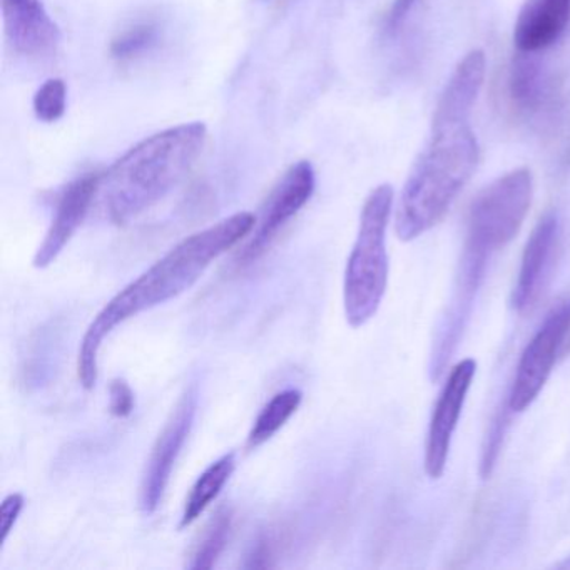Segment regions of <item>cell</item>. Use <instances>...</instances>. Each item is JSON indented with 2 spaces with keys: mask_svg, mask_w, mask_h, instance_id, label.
Returning a JSON list of instances; mask_svg holds the SVG:
<instances>
[{
  "mask_svg": "<svg viewBox=\"0 0 570 570\" xmlns=\"http://www.w3.org/2000/svg\"><path fill=\"white\" fill-rule=\"evenodd\" d=\"M253 213L228 216L179 242L135 282L112 296L86 330L78 353V376L86 390L95 389L99 376V353L105 340L122 323L188 292L219 256L252 235Z\"/></svg>",
  "mask_w": 570,
  "mask_h": 570,
  "instance_id": "obj_1",
  "label": "cell"
},
{
  "mask_svg": "<svg viewBox=\"0 0 570 570\" xmlns=\"http://www.w3.org/2000/svg\"><path fill=\"white\" fill-rule=\"evenodd\" d=\"M206 126L185 122L163 129L126 151L102 173L99 196L115 225H128L169 195L202 156Z\"/></svg>",
  "mask_w": 570,
  "mask_h": 570,
  "instance_id": "obj_2",
  "label": "cell"
},
{
  "mask_svg": "<svg viewBox=\"0 0 570 570\" xmlns=\"http://www.w3.org/2000/svg\"><path fill=\"white\" fill-rule=\"evenodd\" d=\"M480 149L469 122L432 126V136L403 186L395 232L413 242L442 222L479 165Z\"/></svg>",
  "mask_w": 570,
  "mask_h": 570,
  "instance_id": "obj_3",
  "label": "cell"
},
{
  "mask_svg": "<svg viewBox=\"0 0 570 570\" xmlns=\"http://www.w3.org/2000/svg\"><path fill=\"white\" fill-rule=\"evenodd\" d=\"M533 198L530 169L519 168L500 176L476 195L466 222L462 263V296L472 298L493 253L505 248L522 228Z\"/></svg>",
  "mask_w": 570,
  "mask_h": 570,
  "instance_id": "obj_4",
  "label": "cell"
},
{
  "mask_svg": "<svg viewBox=\"0 0 570 570\" xmlns=\"http://www.w3.org/2000/svg\"><path fill=\"white\" fill-rule=\"evenodd\" d=\"M393 209V188L380 185L370 193L360 213L358 235L346 263L343 306L353 328L368 323L379 312L389 285L386 229Z\"/></svg>",
  "mask_w": 570,
  "mask_h": 570,
  "instance_id": "obj_5",
  "label": "cell"
},
{
  "mask_svg": "<svg viewBox=\"0 0 570 570\" xmlns=\"http://www.w3.org/2000/svg\"><path fill=\"white\" fill-rule=\"evenodd\" d=\"M569 338L570 299H563L547 313L542 325L520 355L509 395L510 412H525L535 402Z\"/></svg>",
  "mask_w": 570,
  "mask_h": 570,
  "instance_id": "obj_6",
  "label": "cell"
},
{
  "mask_svg": "<svg viewBox=\"0 0 570 570\" xmlns=\"http://www.w3.org/2000/svg\"><path fill=\"white\" fill-rule=\"evenodd\" d=\"M316 175L312 163L298 161L282 176L269 193L262 215L256 218L248 245L236 258V266L245 268L262 258L278 238L286 225L308 205L315 193Z\"/></svg>",
  "mask_w": 570,
  "mask_h": 570,
  "instance_id": "obj_7",
  "label": "cell"
},
{
  "mask_svg": "<svg viewBox=\"0 0 570 570\" xmlns=\"http://www.w3.org/2000/svg\"><path fill=\"white\" fill-rule=\"evenodd\" d=\"M196 410H198V386L191 385L179 396L171 415L166 420L142 472L139 507L148 515L158 510L165 497L176 462L191 435Z\"/></svg>",
  "mask_w": 570,
  "mask_h": 570,
  "instance_id": "obj_8",
  "label": "cell"
},
{
  "mask_svg": "<svg viewBox=\"0 0 570 570\" xmlns=\"http://www.w3.org/2000/svg\"><path fill=\"white\" fill-rule=\"evenodd\" d=\"M475 373V360L465 358L456 363L436 400L425 445V472L432 480L440 479L445 472L453 433L459 425Z\"/></svg>",
  "mask_w": 570,
  "mask_h": 570,
  "instance_id": "obj_9",
  "label": "cell"
},
{
  "mask_svg": "<svg viewBox=\"0 0 570 570\" xmlns=\"http://www.w3.org/2000/svg\"><path fill=\"white\" fill-rule=\"evenodd\" d=\"M101 178L102 173H88L62 189L56 203L51 225L32 259L36 268H48L65 252L72 236L85 223L92 203L98 198Z\"/></svg>",
  "mask_w": 570,
  "mask_h": 570,
  "instance_id": "obj_10",
  "label": "cell"
},
{
  "mask_svg": "<svg viewBox=\"0 0 570 570\" xmlns=\"http://www.w3.org/2000/svg\"><path fill=\"white\" fill-rule=\"evenodd\" d=\"M560 242V222L556 213H547L537 223L532 235L527 239L520 262L519 278L513 288V308L527 312L535 305L540 293L546 288Z\"/></svg>",
  "mask_w": 570,
  "mask_h": 570,
  "instance_id": "obj_11",
  "label": "cell"
},
{
  "mask_svg": "<svg viewBox=\"0 0 570 570\" xmlns=\"http://www.w3.org/2000/svg\"><path fill=\"white\" fill-rule=\"evenodd\" d=\"M2 14L6 36L16 52L29 58L55 55L61 32L42 0H2Z\"/></svg>",
  "mask_w": 570,
  "mask_h": 570,
  "instance_id": "obj_12",
  "label": "cell"
},
{
  "mask_svg": "<svg viewBox=\"0 0 570 570\" xmlns=\"http://www.w3.org/2000/svg\"><path fill=\"white\" fill-rule=\"evenodd\" d=\"M487 58L480 49L470 51L453 71L439 102L432 126L469 122L470 112L485 81Z\"/></svg>",
  "mask_w": 570,
  "mask_h": 570,
  "instance_id": "obj_13",
  "label": "cell"
},
{
  "mask_svg": "<svg viewBox=\"0 0 570 570\" xmlns=\"http://www.w3.org/2000/svg\"><path fill=\"white\" fill-rule=\"evenodd\" d=\"M570 22V0H527L513 29V42L522 55L552 46Z\"/></svg>",
  "mask_w": 570,
  "mask_h": 570,
  "instance_id": "obj_14",
  "label": "cell"
},
{
  "mask_svg": "<svg viewBox=\"0 0 570 570\" xmlns=\"http://www.w3.org/2000/svg\"><path fill=\"white\" fill-rule=\"evenodd\" d=\"M236 469L235 453H225L218 460L212 463L191 487L188 499L183 509L181 520H179V529L193 525L205 510L218 499L226 483L232 479Z\"/></svg>",
  "mask_w": 570,
  "mask_h": 570,
  "instance_id": "obj_15",
  "label": "cell"
},
{
  "mask_svg": "<svg viewBox=\"0 0 570 570\" xmlns=\"http://www.w3.org/2000/svg\"><path fill=\"white\" fill-rule=\"evenodd\" d=\"M509 95L520 111L535 112L549 99V82L542 68L527 56H520L510 69Z\"/></svg>",
  "mask_w": 570,
  "mask_h": 570,
  "instance_id": "obj_16",
  "label": "cell"
},
{
  "mask_svg": "<svg viewBox=\"0 0 570 570\" xmlns=\"http://www.w3.org/2000/svg\"><path fill=\"white\" fill-rule=\"evenodd\" d=\"M303 402V393L296 389L283 390L272 396L268 403L263 406L262 412L256 416L252 430H249L246 446L249 450L258 449L263 443L272 440L288 420L298 412Z\"/></svg>",
  "mask_w": 570,
  "mask_h": 570,
  "instance_id": "obj_17",
  "label": "cell"
},
{
  "mask_svg": "<svg viewBox=\"0 0 570 570\" xmlns=\"http://www.w3.org/2000/svg\"><path fill=\"white\" fill-rule=\"evenodd\" d=\"M159 38H161V26H159L158 19L149 16V18L132 21L112 39V59L121 65L138 61L139 58H145L156 48Z\"/></svg>",
  "mask_w": 570,
  "mask_h": 570,
  "instance_id": "obj_18",
  "label": "cell"
},
{
  "mask_svg": "<svg viewBox=\"0 0 570 570\" xmlns=\"http://www.w3.org/2000/svg\"><path fill=\"white\" fill-rule=\"evenodd\" d=\"M233 529V513L229 509H219L203 530L198 543L191 553L189 569H213L219 556L225 552Z\"/></svg>",
  "mask_w": 570,
  "mask_h": 570,
  "instance_id": "obj_19",
  "label": "cell"
},
{
  "mask_svg": "<svg viewBox=\"0 0 570 570\" xmlns=\"http://www.w3.org/2000/svg\"><path fill=\"white\" fill-rule=\"evenodd\" d=\"M32 109L39 121L58 122L68 109V86L62 79L51 78L36 91Z\"/></svg>",
  "mask_w": 570,
  "mask_h": 570,
  "instance_id": "obj_20",
  "label": "cell"
},
{
  "mask_svg": "<svg viewBox=\"0 0 570 570\" xmlns=\"http://www.w3.org/2000/svg\"><path fill=\"white\" fill-rule=\"evenodd\" d=\"M135 410V393L126 380H112L109 386V413L116 419H128Z\"/></svg>",
  "mask_w": 570,
  "mask_h": 570,
  "instance_id": "obj_21",
  "label": "cell"
},
{
  "mask_svg": "<svg viewBox=\"0 0 570 570\" xmlns=\"http://www.w3.org/2000/svg\"><path fill=\"white\" fill-rule=\"evenodd\" d=\"M22 509H24V497H22V493L16 492L6 497L4 502L0 505V533H2L0 542L4 543L8 540L9 533L14 529Z\"/></svg>",
  "mask_w": 570,
  "mask_h": 570,
  "instance_id": "obj_22",
  "label": "cell"
},
{
  "mask_svg": "<svg viewBox=\"0 0 570 570\" xmlns=\"http://www.w3.org/2000/svg\"><path fill=\"white\" fill-rule=\"evenodd\" d=\"M246 569H266L273 567V559H275V542L269 537H263L255 547L252 553L246 557Z\"/></svg>",
  "mask_w": 570,
  "mask_h": 570,
  "instance_id": "obj_23",
  "label": "cell"
},
{
  "mask_svg": "<svg viewBox=\"0 0 570 570\" xmlns=\"http://www.w3.org/2000/svg\"><path fill=\"white\" fill-rule=\"evenodd\" d=\"M415 4L416 0H395V4H393L392 11H390L389 16L390 28L395 29L396 26L402 24Z\"/></svg>",
  "mask_w": 570,
  "mask_h": 570,
  "instance_id": "obj_24",
  "label": "cell"
},
{
  "mask_svg": "<svg viewBox=\"0 0 570 570\" xmlns=\"http://www.w3.org/2000/svg\"><path fill=\"white\" fill-rule=\"evenodd\" d=\"M566 566H567V567H570V562H567V563H566Z\"/></svg>",
  "mask_w": 570,
  "mask_h": 570,
  "instance_id": "obj_25",
  "label": "cell"
},
{
  "mask_svg": "<svg viewBox=\"0 0 570 570\" xmlns=\"http://www.w3.org/2000/svg\"><path fill=\"white\" fill-rule=\"evenodd\" d=\"M569 159H570V156H569Z\"/></svg>",
  "mask_w": 570,
  "mask_h": 570,
  "instance_id": "obj_26",
  "label": "cell"
}]
</instances>
